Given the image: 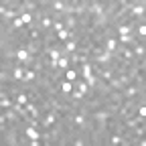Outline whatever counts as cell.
Masks as SVG:
<instances>
[{
  "mask_svg": "<svg viewBox=\"0 0 146 146\" xmlns=\"http://www.w3.org/2000/svg\"><path fill=\"white\" fill-rule=\"evenodd\" d=\"M79 77H81L91 89H94V87L98 85V81H100V79L94 75V69H91V63H89V61L83 63V65H79Z\"/></svg>",
  "mask_w": 146,
  "mask_h": 146,
  "instance_id": "1",
  "label": "cell"
},
{
  "mask_svg": "<svg viewBox=\"0 0 146 146\" xmlns=\"http://www.w3.org/2000/svg\"><path fill=\"white\" fill-rule=\"evenodd\" d=\"M122 96L124 100H136L140 96H144V85H136V83H130L122 89Z\"/></svg>",
  "mask_w": 146,
  "mask_h": 146,
  "instance_id": "2",
  "label": "cell"
},
{
  "mask_svg": "<svg viewBox=\"0 0 146 146\" xmlns=\"http://www.w3.org/2000/svg\"><path fill=\"white\" fill-rule=\"evenodd\" d=\"M59 122V116H57V112L55 110H49V112H45L43 114V118H41V128L43 130H49L51 126H55Z\"/></svg>",
  "mask_w": 146,
  "mask_h": 146,
  "instance_id": "3",
  "label": "cell"
},
{
  "mask_svg": "<svg viewBox=\"0 0 146 146\" xmlns=\"http://www.w3.org/2000/svg\"><path fill=\"white\" fill-rule=\"evenodd\" d=\"M27 65H21V63H14V67L10 69V75H12V79L14 81H18V83H23L25 81V73H27Z\"/></svg>",
  "mask_w": 146,
  "mask_h": 146,
  "instance_id": "4",
  "label": "cell"
},
{
  "mask_svg": "<svg viewBox=\"0 0 146 146\" xmlns=\"http://www.w3.org/2000/svg\"><path fill=\"white\" fill-rule=\"evenodd\" d=\"M27 39H29V41H35V43H45V33H43L39 27L27 29Z\"/></svg>",
  "mask_w": 146,
  "mask_h": 146,
  "instance_id": "5",
  "label": "cell"
},
{
  "mask_svg": "<svg viewBox=\"0 0 146 146\" xmlns=\"http://www.w3.org/2000/svg\"><path fill=\"white\" fill-rule=\"evenodd\" d=\"M77 49H79L77 35H75V36H71L69 41H65V43H63V53H65V55H73V53H77Z\"/></svg>",
  "mask_w": 146,
  "mask_h": 146,
  "instance_id": "6",
  "label": "cell"
},
{
  "mask_svg": "<svg viewBox=\"0 0 146 146\" xmlns=\"http://www.w3.org/2000/svg\"><path fill=\"white\" fill-rule=\"evenodd\" d=\"M49 10H51V14H65V10H67V0H51Z\"/></svg>",
  "mask_w": 146,
  "mask_h": 146,
  "instance_id": "7",
  "label": "cell"
},
{
  "mask_svg": "<svg viewBox=\"0 0 146 146\" xmlns=\"http://www.w3.org/2000/svg\"><path fill=\"white\" fill-rule=\"evenodd\" d=\"M130 49H132V53H134V59H136V61H144V57H146V47H144V43H134Z\"/></svg>",
  "mask_w": 146,
  "mask_h": 146,
  "instance_id": "8",
  "label": "cell"
},
{
  "mask_svg": "<svg viewBox=\"0 0 146 146\" xmlns=\"http://www.w3.org/2000/svg\"><path fill=\"white\" fill-rule=\"evenodd\" d=\"M63 79L75 83V81L79 79V67H69L67 71H63Z\"/></svg>",
  "mask_w": 146,
  "mask_h": 146,
  "instance_id": "9",
  "label": "cell"
},
{
  "mask_svg": "<svg viewBox=\"0 0 146 146\" xmlns=\"http://www.w3.org/2000/svg\"><path fill=\"white\" fill-rule=\"evenodd\" d=\"M118 36H106L104 39V49L106 51H110V53H116V49H118Z\"/></svg>",
  "mask_w": 146,
  "mask_h": 146,
  "instance_id": "10",
  "label": "cell"
},
{
  "mask_svg": "<svg viewBox=\"0 0 146 146\" xmlns=\"http://www.w3.org/2000/svg\"><path fill=\"white\" fill-rule=\"evenodd\" d=\"M96 63H100V65H112L114 63V53H110V51H104L100 57H96L94 59Z\"/></svg>",
  "mask_w": 146,
  "mask_h": 146,
  "instance_id": "11",
  "label": "cell"
},
{
  "mask_svg": "<svg viewBox=\"0 0 146 146\" xmlns=\"http://www.w3.org/2000/svg\"><path fill=\"white\" fill-rule=\"evenodd\" d=\"M73 87H75V83H71V81H67V79H61V98H63V100L73 91Z\"/></svg>",
  "mask_w": 146,
  "mask_h": 146,
  "instance_id": "12",
  "label": "cell"
},
{
  "mask_svg": "<svg viewBox=\"0 0 146 146\" xmlns=\"http://www.w3.org/2000/svg\"><path fill=\"white\" fill-rule=\"evenodd\" d=\"M112 77H114V69H112V65H106V67L102 69V73H100V79L108 83V81L112 79Z\"/></svg>",
  "mask_w": 146,
  "mask_h": 146,
  "instance_id": "13",
  "label": "cell"
},
{
  "mask_svg": "<svg viewBox=\"0 0 146 146\" xmlns=\"http://www.w3.org/2000/svg\"><path fill=\"white\" fill-rule=\"evenodd\" d=\"M75 89H79L83 96H89V91H91V87H89V85H87V83H85V81H83L81 77H79V79L75 81Z\"/></svg>",
  "mask_w": 146,
  "mask_h": 146,
  "instance_id": "14",
  "label": "cell"
},
{
  "mask_svg": "<svg viewBox=\"0 0 146 146\" xmlns=\"http://www.w3.org/2000/svg\"><path fill=\"white\" fill-rule=\"evenodd\" d=\"M71 67V63H69V57H67V55H63V57L59 59V63H57V69L59 71H67Z\"/></svg>",
  "mask_w": 146,
  "mask_h": 146,
  "instance_id": "15",
  "label": "cell"
},
{
  "mask_svg": "<svg viewBox=\"0 0 146 146\" xmlns=\"http://www.w3.org/2000/svg\"><path fill=\"white\" fill-rule=\"evenodd\" d=\"M14 106V98H0V110H8V108H12Z\"/></svg>",
  "mask_w": 146,
  "mask_h": 146,
  "instance_id": "16",
  "label": "cell"
},
{
  "mask_svg": "<svg viewBox=\"0 0 146 146\" xmlns=\"http://www.w3.org/2000/svg\"><path fill=\"white\" fill-rule=\"evenodd\" d=\"M61 31H65V23H63V18H55V23H53V33L57 35V33H61Z\"/></svg>",
  "mask_w": 146,
  "mask_h": 146,
  "instance_id": "17",
  "label": "cell"
}]
</instances>
